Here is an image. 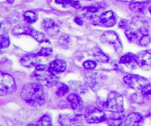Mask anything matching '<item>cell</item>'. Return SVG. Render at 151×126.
Wrapping results in <instances>:
<instances>
[{
  "instance_id": "1",
  "label": "cell",
  "mask_w": 151,
  "mask_h": 126,
  "mask_svg": "<svg viewBox=\"0 0 151 126\" xmlns=\"http://www.w3.org/2000/svg\"><path fill=\"white\" fill-rule=\"evenodd\" d=\"M21 97L27 104L33 107H38L45 103L44 89L39 84L30 83L24 86Z\"/></svg>"
},
{
  "instance_id": "2",
  "label": "cell",
  "mask_w": 151,
  "mask_h": 126,
  "mask_svg": "<svg viewBox=\"0 0 151 126\" xmlns=\"http://www.w3.org/2000/svg\"><path fill=\"white\" fill-rule=\"evenodd\" d=\"M128 41L131 43L139 41L144 36L149 34V27L147 22L141 17H134L131 21L129 27L125 32Z\"/></svg>"
},
{
  "instance_id": "3",
  "label": "cell",
  "mask_w": 151,
  "mask_h": 126,
  "mask_svg": "<svg viewBox=\"0 0 151 126\" xmlns=\"http://www.w3.org/2000/svg\"><path fill=\"white\" fill-rule=\"evenodd\" d=\"M34 78L40 85L52 88L58 83V78L53 72L49 69L46 65H36L35 70L32 75Z\"/></svg>"
},
{
  "instance_id": "4",
  "label": "cell",
  "mask_w": 151,
  "mask_h": 126,
  "mask_svg": "<svg viewBox=\"0 0 151 126\" xmlns=\"http://www.w3.org/2000/svg\"><path fill=\"white\" fill-rule=\"evenodd\" d=\"M102 108L108 112L122 113L124 112L123 97L117 91H111L106 101L102 105Z\"/></svg>"
},
{
  "instance_id": "5",
  "label": "cell",
  "mask_w": 151,
  "mask_h": 126,
  "mask_svg": "<svg viewBox=\"0 0 151 126\" xmlns=\"http://www.w3.org/2000/svg\"><path fill=\"white\" fill-rule=\"evenodd\" d=\"M13 33L15 35H30L32 38H35L38 42L44 43L49 42L48 40L46 38L45 35L43 32H39L34 29L30 25L27 24H18L12 30Z\"/></svg>"
},
{
  "instance_id": "6",
  "label": "cell",
  "mask_w": 151,
  "mask_h": 126,
  "mask_svg": "<svg viewBox=\"0 0 151 126\" xmlns=\"http://www.w3.org/2000/svg\"><path fill=\"white\" fill-rule=\"evenodd\" d=\"M84 118L89 124H98L107 120L105 112L94 106H88L85 109Z\"/></svg>"
},
{
  "instance_id": "7",
  "label": "cell",
  "mask_w": 151,
  "mask_h": 126,
  "mask_svg": "<svg viewBox=\"0 0 151 126\" xmlns=\"http://www.w3.org/2000/svg\"><path fill=\"white\" fill-rule=\"evenodd\" d=\"M16 84L11 75L1 72L0 77V94L1 96L7 95L14 92L16 90Z\"/></svg>"
},
{
  "instance_id": "8",
  "label": "cell",
  "mask_w": 151,
  "mask_h": 126,
  "mask_svg": "<svg viewBox=\"0 0 151 126\" xmlns=\"http://www.w3.org/2000/svg\"><path fill=\"white\" fill-rule=\"evenodd\" d=\"M123 81L128 86L134 90H142L149 84V81L147 78L134 74L125 75L123 78Z\"/></svg>"
},
{
  "instance_id": "9",
  "label": "cell",
  "mask_w": 151,
  "mask_h": 126,
  "mask_svg": "<svg viewBox=\"0 0 151 126\" xmlns=\"http://www.w3.org/2000/svg\"><path fill=\"white\" fill-rule=\"evenodd\" d=\"M101 41L103 44L112 45L114 47L115 50L117 53H120L122 51V44L119 35L114 32V31L109 30L105 32L101 36Z\"/></svg>"
},
{
  "instance_id": "10",
  "label": "cell",
  "mask_w": 151,
  "mask_h": 126,
  "mask_svg": "<svg viewBox=\"0 0 151 126\" xmlns=\"http://www.w3.org/2000/svg\"><path fill=\"white\" fill-rule=\"evenodd\" d=\"M106 77L97 72H89L86 74V82L88 86L94 91H97L103 86Z\"/></svg>"
},
{
  "instance_id": "11",
  "label": "cell",
  "mask_w": 151,
  "mask_h": 126,
  "mask_svg": "<svg viewBox=\"0 0 151 126\" xmlns=\"http://www.w3.org/2000/svg\"><path fill=\"white\" fill-rule=\"evenodd\" d=\"M92 24L97 26L111 27L116 24V17L111 10H109L102 13L99 17L93 18Z\"/></svg>"
},
{
  "instance_id": "12",
  "label": "cell",
  "mask_w": 151,
  "mask_h": 126,
  "mask_svg": "<svg viewBox=\"0 0 151 126\" xmlns=\"http://www.w3.org/2000/svg\"><path fill=\"white\" fill-rule=\"evenodd\" d=\"M106 7V4H105V3H97V4H93V5L91 6L80 8L78 13H79V14L81 15V16H83V17L92 19L93 18H94V15H95L97 12L102 10Z\"/></svg>"
},
{
  "instance_id": "13",
  "label": "cell",
  "mask_w": 151,
  "mask_h": 126,
  "mask_svg": "<svg viewBox=\"0 0 151 126\" xmlns=\"http://www.w3.org/2000/svg\"><path fill=\"white\" fill-rule=\"evenodd\" d=\"M67 100L75 114L78 115L81 114V112L83 110V102L81 97L78 94L72 93L68 96Z\"/></svg>"
},
{
  "instance_id": "14",
  "label": "cell",
  "mask_w": 151,
  "mask_h": 126,
  "mask_svg": "<svg viewBox=\"0 0 151 126\" xmlns=\"http://www.w3.org/2000/svg\"><path fill=\"white\" fill-rule=\"evenodd\" d=\"M138 66L144 69H151V50H143L137 55Z\"/></svg>"
},
{
  "instance_id": "15",
  "label": "cell",
  "mask_w": 151,
  "mask_h": 126,
  "mask_svg": "<svg viewBox=\"0 0 151 126\" xmlns=\"http://www.w3.org/2000/svg\"><path fill=\"white\" fill-rule=\"evenodd\" d=\"M41 26L44 30L50 35H56L60 30L58 24L51 19H44L41 23Z\"/></svg>"
},
{
  "instance_id": "16",
  "label": "cell",
  "mask_w": 151,
  "mask_h": 126,
  "mask_svg": "<svg viewBox=\"0 0 151 126\" xmlns=\"http://www.w3.org/2000/svg\"><path fill=\"white\" fill-rule=\"evenodd\" d=\"M80 115L62 114L59 116L58 122L61 126H75L80 121Z\"/></svg>"
},
{
  "instance_id": "17",
  "label": "cell",
  "mask_w": 151,
  "mask_h": 126,
  "mask_svg": "<svg viewBox=\"0 0 151 126\" xmlns=\"http://www.w3.org/2000/svg\"><path fill=\"white\" fill-rule=\"evenodd\" d=\"M143 122V117L141 114L134 112L128 115L125 120V126H139Z\"/></svg>"
},
{
  "instance_id": "18",
  "label": "cell",
  "mask_w": 151,
  "mask_h": 126,
  "mask_svg": "<svg viewBox=\"0 0 151 126\" xmlns=\"http://www.w3.org/2000/svg\"><path fill=\"white\" fill-rule=\"evenodd\" d=\"M38 57L39 55L38 54H33V53L24 55L21 58V63L22 66L25 67H32V66H36L39 60Z\"/></svg>"
},
{
  "instance_id": "19",
  "label": "cell",
  "mask_w": 151,
  "mask_h": 126,
  "mask_svg": "<svg viewBox=\"0 0 151 126\" xmlns=\"http://www.w3.org/2000/svg\"><path fill=\"white\" fill-rule=\"evenodd\" d=\"M66 69V63L64 60L57 59L51 62L49 66V69L53 73H62Z\"/></svg>"
},
{
  "instance_id": "20",
  "label": "cell",
  "mask_w": 151,
  "mask_h": 126,
  "mask_svg": "<svg viewBox=\"0 0 151 126\" xmlns=\"http://www.w3.org/2000/svg\"><path fill=\"white\" fill-rule=\"evenodd\" d=\"M122 113H114L111 117L107 119L108 125L109 126H121L122 125L125 115Z\"/></svg>"
},
{
  "instance_id": "21",
  "label": "cell",
  "mask_w": 151,
  "mask_h": 126,
  "mask_svg": "<svg viewBox=\"0 0 151 126\" xmlns=\"http://www.w3.org/2000/svg\"><path fill=\"white\" fill-rule=\"evenodd\" d=\"M150 1H138V2L131 3L129 5L130 9L134 13H143L145 10L146 7L148 5Z\"/></svg>"
},
{
  "instance_id": "22",
  "label": "cell",
  "mask_w": 151,
  "mask_h": 126,
  "mask_svg": "<svg viewBox=\"0 0 151 126\" xmlns=\"http://www.w3.org/2000/svg\"><path fill=\"white\" fill-rule=\"evenodd\" d=\"M119 62L125 65H138V58L133 53H127L121 58Z\"/></svg>"
},
{
  "instance_id": "23",
  "label": "cell",
  "mask_w": 151,
  "mask_h": 126,
  "mask_svg": "<svg viewBox=\"0 0 151 126\" xmlns=\"http://www.w3.org/2000/svg\"><path fill=\"white\" fill-rule=\"evenodd\" d=\"M92 54L94 58L97 60V61L100 62V63H108L109 60V57L103 53L99 47H95L92 50Z\"/></svg>"
},
{
  "instance_id": "24",
  "label": "cell",
  "mask_w": 151,
  "mask_h": 126,
  "mask_svg": "<svg viewBox=\"0 0 151 126\" xmlns=\"http://www.w3.org/2000/svg\"><path fill=\"white\" fill-rule=\"evenodd\" d=\"M70 87L73 91H76L78 94H84L87 91V88L84 84L79 81H72L69 82Z\"/></svg>"
},
{
  "instance_id": "25",
  "label": "cell",
  "mask_w": 151,
  "mask_h": 126,
  "mask_svg": "<svg viewBox=\"0 0 151 126\" xmlns=\"http://www.w3.org/2000/svg\"><path fill=\"white\" fill-rule=\"evenodd\" d=\"M55 3L58 4H62L63 7L72 6L75 9L81 8V4L78 1L75 0H55Z\"/></svg>"
},
{
  "instance_id": "26",
  "label": "cell",
  "mask_w": 151,
  "mask_h": 126,
  "mask_svg": "<svg viewBox=\"0 0 151 126\" xmlns=\"http://www.w3.org/2000/svg\"><path fill=\"white\" fill-rule=\"evenodd\" d=\"M27 126H52V120L49 115L45 114L40 118L36 124H29Z\"/></svg>"
},
{
  "instance_id": "27",
  "label": "cell",
  "mask_w": 151,
  "mask_h": 126,
  "mask_svg": "<svg viewBox=\"0 0 151 126\" xmlns=\"http://www.w3.org/2000/svg\"><path fill=\"white\" fill-rule=\"evenodd\" d=\"M24 19L28 24H32L36 22L38 19V16L35 12L28 10L24 13Z\"/></svg>"
},
{
  "instance_id": "28",
  "label": "cell",
  "mask_w": 151,
  "mask_h": 126,
  "mask_svg": "<svg viewBox=\"0 0 151 126\" xmlns=\"http://www.w3.org/2000/svg\"><path fill=\"white\" fill-rule=\"evenodd\" d=\"M69 91V87L63 84H60L56 90V94L59 97H63Z\"/></svg>"
},
{
  "instance_id": "29",
  "label": "cell",
  "mask_w": 151,
  "mask_h": 126,
  "mask_svg": "<svg viewBox=\"0 0 151 126\" xmlns=\"http://www.w3.org/2000/svg\"><path fill=\"white\" fill-rule=\"evenodd\" d=\"M10 45V38L7 34L3 33L1 35V48L4 49Z\"/></svg>"
},
{
  "instance_id": "30",
  "label": "cell",
  "mask_w": 151,
  "mask_h": 126,
  "mask_svg": "<svg viewBox=\"0 0 151 126\" xmlns=\"http://www.w3.org/2000/svg\"><path fill=\"white\" fill-rule=\"evenodd\" d=\"M52 53V49L51 47H44L38 52L37 54L39 56H49Z\"/></svg>"
},
{
  "instance_id": "31",
  "label": "cell",
  "mask_w": 151,
  "mask_h": 126,
  "mask_svg": "<svg viewBox=\"0 0 151 126\" xmlns=\"http://www.w3.org/2000/svg\"><path fill=\"white\" fill-rule=\"evenodd\" d=\"M83 66L85 69H88V70H92V69H95L97 66V63L94 60H86L83 63Z\"/></svg>"
},
{
  "instance_id": "32",
  "label": "cell",
  "mask_w": 151,
  "mask_h": 126,
  "mask_svg": "<svg viewBox=\"0 0 151 126\" xmlns=\"http://www.w3.org/2000/svg\"><path fill=\"white\" fill-rule=\"evenodd\" d=\"M141 94L144 97H150L151 96V84H148L142 89Z\"/></svg>"
},
{
  "instance_id": "33",
  "label": "cell",
  "mask_w": 151,
  "mask_h": 126,
  "mask_svg": "<svg viewBox=\"0 0 151 126\" xmlns=\"http://www.w3.org/2000/svg\"><path fill=\"white\" fill-rule=\"evenodd\" d=\"M130 23H131L130 21L126 20V19H122V20L119 22V27L121 28V29L127 30L128 28V27H129Z\"/></svg>"
},
{
  "instance_id": "34",
  "label": "cell",
  "mask_w": 151,
  "mask_h": 126,
  "mask_svg": "<svg viewBox=\"0 0 151 126\" xmlns=\"http://www.w3.org/2000/svg\"><path fill=\"white\" fill-rule=\"evenodd\" d=\"M75 23L78 24V25H83V22L82 19L79 17H75Z\"/></svg>"
},
{
  "instance_id": "35",
  "label": "cell",
  "mask_w": 151,
  "mask_h": 126,
  "mask_svg": "<svg viewBox=\"0 0 151 126\" xmlns=\"http://www.w3.org/2000/svg\"><path fill=\"white\" fill-rule=\"evenodd\" d=\"M118 1H125V2H131V1H134V0H116Z\"/></svg>"
},
{
  "instance_id": "36",
  "label": "cell",
  "mask_w": 151,
  "mask_h": 126,
  "mask_svg": "<svg viewBox=\"0 0 151 126\" xmlns=\"http://www.w3.org/2000/svg\"><path fill=\"white\" fill-rule=\"evenodd\" d=\"M7 1L8 3H10V4H12V3H13L14 0H7Z\"/></svg>"
},
{
  "instance_id": "37",
  "label": "cell",
  "mask_w": 151,
  "mask_h": 126,
  "mask_svg": "<svg viewBox=\"0 0 151 126\" xmlns=\"http://www.w3.org/2000/svg\"><path fill=\"white\" fill-rule=\"evenodd\" d=\"M149 11H150V14H151V5L150 6V7H149Z\"/></svg>"
},
{
  "instance_id": "38",
  "label": "cell",
  "mask_w": 151,
  "mask_h": 126,
  "mask_svg": "<svg viewBox=\"0 0 151 126\" xmlns=\"http://www.w3.org/2000/svg\"><path fill=\"white\" fill-rule=\"evenodd\" d=\"M88 1H91V0H88Z\"/></svg>"
},
{
  "instance_id": "39",
  "label": "cell",
  "mask_w": 151,
  "mask_h": 126,
  "mask_svg": "<svg viewBox=\"0 0 151 126\" xmlns=\"http://www.w3.org/2000/svg\"><path fill=\"white\" fill-rule=\"evenodd\" d=\"M121 126H122V125H121Z\"/></svg>"
}]
</instances>
